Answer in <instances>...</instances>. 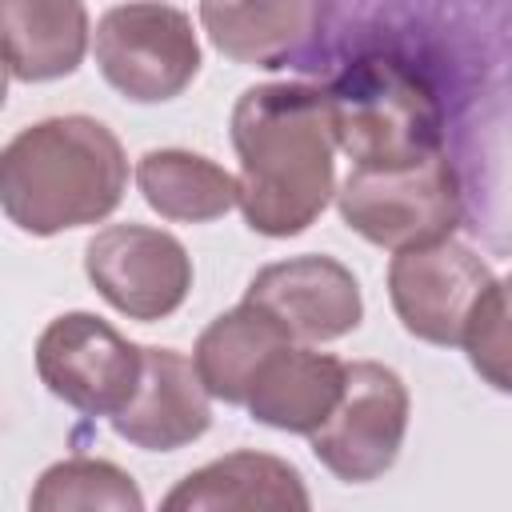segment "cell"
<instances>
[{"mask_svg":"<svg viewBox=\"0 0 512 512\" xmlns=\"http://www.w3.org/2000/svg\"><path fill=\"white\" fill-rule=\"evenodd\" d=\"M128 192L120 136L96 116H48L20 128L0 152L4 216L28 236L108 220Z\"/></svg>","mask_w":512,"mask_h":512,"instance_id":"obj_2","label":"cell"},{"mask_svg":"<svg viewBox=\"0 0 512 512\" xmlns=\"http://www.w3.org/2000/svg\"><path fill=\"white\" fill-rule=\"evenodd\" d=\"M340 220L376 248L404 252L448 240L464 216L460 176L444 152L388 172L352 168L336 188Z\"/></svg>","mask_w":512,"mask_h":512,"instance_id":"obj_4","label":"cell"},{"mask_svg":"<svg viewBox=\"0 0 512 512\" xmlns=\"http://www.w3.org/2000/svg\"><path fill=\"white\" fill-rule=\"evenodd\" d=\"M244 304L260 308L292 344H328L356 332L364 320V296L352 268L320 252L264 264L248 280Z\"/></svg>","mask_w":512,"mask_h":512,"instance_id":"obj_10","label":"cell"},{"mask_svg":"<svg viewBox=\"0 0 512 512\" xmlns=\"http://www.w3.org/2000/svg\"><path fill=\"white\" fill-rule=\"evenodd\" d=\"M284 344H292L260 308L252 304H236L228 312H220L192 348V364L208 388L212 400L224 404H248L252 380L256 372L268 364L272 352H280Z\"/></svg>","mask_w":512,"mask_h":512,"instance_id":"obj_17","label":"cell"},{"mask_svg":"<svg viewBox=\"0 0 512 512\" xmlns=\"http://www.w3.org/2000/svg\"><path fill=\"white\" fill-rule=\"evenodd\" d=\"M40 384L80 416H120L144 380V344L96 312H64L36 340Z\"/></svg>","mask_w":512,"mask_h":512,"instance_id":"obj_6","label":"cell"},{"mask_svg":"<svg viewBox=\"0 0 512 512\" xmlns=\"http://www.w3.org/2000/svg\"><path fill=\"white\" fill-rule=\"evenodd\" d=\"M200 24L208 40L236 64L284 68L316 36L324 8L312 0L284 4H200Z\"/></svg>","mask_w":512,"mask_h":512,"instance_id":"obj_15","label":"cell"},{"mask_svg":"<svg viewBox=\"0 0 512 512\" xmlns=\"http://www.w3.org/2000/svg\"><path fill=\"white\" fill-rule=\"evenodd\" d=\"M492 284V268L452 236L404 248L388 264V300L396 320L408 336L436 348L464 344V328Z\"/></svg>","mask_w":512,"mask_h":512,"instance_id":"obj_9","label":"cell"},{"mask_svg":"<svg viewBox=\"0 0 512 512\" xmlns=\"http://www.w3.org/2000/svg\"><path fill=\"white\" fill-rule=\"evenodd\" d=\"M336 148L360 172H388L444 152V108L432 84L396 56H360L328 88Z\"/></svg>","mask_w":512,"mask_h":512,"instance_id":"obj_3","label":"cell"},{"mask_svg":"<svg viewBox=\"0 0 512 512\" xmlns=\"http://www.w3.org/2000/svg\"><path fill=\"white\" fill-rule=\"evenodd\" d=\"M132 176L144 204L164 220L208 224L240 208V180L188 148H148Z\"/></svg>","mask_w":512,"mask_h":512,"instance_id":"obj_16","label":"cell"},{"mask_svg":"<svg viewBox=\"0 0 512 512\" xmlns=\"http://www.w3.org/2000/svg\"><path fill=\"white\" fill-rule=\"evenodd\" d=\"M412 396L396 368L376 360H352L344 372V396L328 424L308 436L312 456L344 484L380 480L408 436Z\"/></svg>","mask_w":512,"mask_h":512,"instance_id":"obj_7","label":"cell"},{"mask_svg":"<svg viewBox=\"0 0 512 512\" xmlns=\"http://www.w3.org/2000/svg\"><path fill=\"white\" fill-rule=\"evenodd\" d=\"M4 64L16 84L72 76L88 52V8L76 0H4Z\"/></svg>","mask_w":512,"mask_h":512,"instance_id":"obj_14","label":"cell"},{"mask_svg":"<svg viewBox=\"0 0 512 512\" xmlns=\"http://www.w3.org/2000/svg\"><path fill=\"white\" fill-rule=\"evenodd\" d=\"M84 276L128 320L156 324L192 292L188 248L148 224H108L84 244Z\"/></svg>","mask_w":512,"mask_h":512,"instance_id":"obj_8","label":"cell"},{"mask_svg":"<svg viewBox=\"0 0 512 512\" xmlns=\"http://www.w3.org/2000/svg\"><path fill=\"white\" fill-rule=\"evenodd\" d=\"M240 216L252 232L300 236L336 196V136L328 96L312 84H256L232 104Z\"/></svg>","mask_w":512,"mask_h":512,"instance_id":"obj_1","label":"cell"},{"mask_svg":"<svg viewBox=\"0 0 512 512\" xmlns=\"http://www.w3.org/2000/svg\"><path fill=\"white\" fill-rule=\"evenodd\" d=\"M108 424L120 440L144 452H176L208 432L212 396L184 352L144 344V380L132 404Z\"/></svg>","mask_w":512,"mask_h":512,"instance_id":"obj_11","label":"cell"},{"mask_svg":"<svg viewBox=\"0 0 512 512\" xmlns=\"http://www.w3.org/2000/svg\"><path fill=\"white\" fill-rule=\"evenodd\" d=\"M28 512H144V492L120 464L76 452L40 472Z\"/></svg>","mask_w":512,"mask_h":512,"instance_id":"obj_18","label":"cell"},{"mask_svg":"<svg viewBox=\"0 0 512 512\" xmlns=\"http://www.w3.org/2000/svg\"><path fill=\"white\" fill-rule=\"evenodd\" d=\"M460 348L488 388L512 396V272L480 296Z\"/></svg>","mask_w":512,"mask_h":512,"instance_id":"obj_19","label":"cell"},{"mask_svg":"<svg viewBox=\"0 0 512 512\" xmlns=\"http://www.w3.org/2000/svg\"><path fill=\"white\" fill-rule=\"evenodd\" d=\"M160 512H312L308 484L296 464L272 452L236 448L180 476Z\"/></svg>","mask_w":512,"mask_h":512,"instance_id":"obj_12","label":"cell"},{"mask_svg":"<svg viewBox=\"0 0 512 512\" xmlns=\"http://www.w3.org/2000/svg\"><path fill=\"white\" fill-rule=\"evenodd\" d=\"M344 372L348 364L332 352H320L312 344H284L256 372L244 408L264 428L312 436L336 412L344 396Z\"/></svg>","mask_w":512,"mask_h":512,"instance_id":"obj_13","label":"cell"},{"mask_svg":"<svg viewBox=\"0 0 512 512\" xmlns=\"http://www.w3.org/2000/svg\"><path fill=\"white\" fill-rule=\"evenodd\" d=\"M100 76L132 104L180 96L200 72L192 16L176 4H112L92 32Z\"/></svg>","mask_w":512,"mask_h":512,"instance_id":"obj_5","label":"cell"}]
</instances>
